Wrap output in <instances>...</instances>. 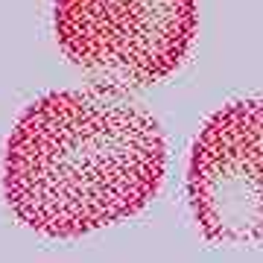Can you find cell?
<instances>
[{"label":"cell","mask_w":263,"mask_h":263,"mask_svg":"<svg viewBox=\"0 0 263 263\" xmlns=\"http://www.w3.org/2000/svg\"><path fill=\"white\" fill-rule=\"evenodd\" d=\"M164 132L117 88L56 91L18 117L3 158V196L38 234L82 237L152 202Z\"/></svg>","instance_id":"obj_1"},{"label":"cell","mask_w":263,"mask_h":263,"mask_svg":"<svg viewBox=\"0 0 263 263\" xmlns=\"http://www.w3.org/2000/svg\"><path fill=\"white\" fill-rule=\"evenodd\" d=\"M196 24V0H56L53 15L62 53L117 91L173 73Z\"/></svg>","instance_id":"obj_2"},{"label":"cell","mask_w":263,"mask_h":263,"mask_svg":"<svg viewBox=\"0 0 263 263\" xmlns=\"http://www.w3.org/2000/svg\"><path fill=\"white\" fill-rule=\"evenodd\" d=\"M187 199L214 243H263V100H240L202 126Z\"/></svg>","instance_id":"obj_3"}]
</instances>
